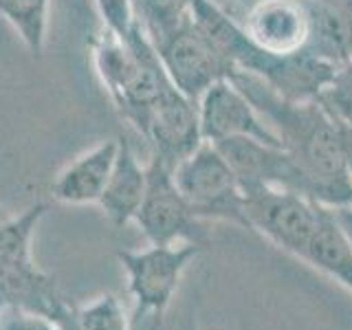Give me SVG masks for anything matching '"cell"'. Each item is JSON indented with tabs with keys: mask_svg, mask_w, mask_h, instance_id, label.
I'll use <instances>...</instances> for the list:
<instances>
[{
	"mask_svg": "<svg viewBox=\"0 0 352 330\" xmlns=\"http://www.w3.org/2000/svg\"><path fill=\"white\" fill-rule=\"evenodd\" d=\"M135 223L154 247H170L176 242H192L203 249L209 245L205 220L192 214L174 183L172 170L157 159L148 161V187Z\"/></svg>",
	"mask_w": 352,
	"mask_h": 330,
	"instance_id": "6",
	"label": "cell"
},
{
	"mask_svg": "<svg viewBox=\"0 0 352 330\" xmlns=\"http://www.w3.org/2000/svg\"><path fill=\"white\" fill-rule=\"evenodd\" d=\"M9 218V214H7V209L3 207V203H0V223H3V220H7Z\"/></svg>",
	"mask_w": 352,
	"mask_h": 330,
	"instance_id": "26",
	"label": "cell"
},
{
	"mask_svg": "<svg viewBox=\"0 0 352 330\" xmlns=\"http://www.w3.org/2000/svg\"><path fill=\"white\" fill-rule=\"evenodd\" d=\"M214 146L234 170L242 194L256 187H280L308 198V187L293 159L278 146L256 139H225Z\"/></svg>",
	"mask_w": 352,
	"mask_h": 330,
	"instance_id": "11",
	"label": "cell"
},
{
	"mask_svg": "<svg viewBox=\"0 0 352 330\" xmlns=\"http://www.w3.org/2000/svg\"><path fill=\"white\" fill-rule=\"evenodd\" d=\"M95 7L104 22V29L119 38H124L137 20L132 0H95Z\"/></svg>",
	"mask_w": 352,
	"mask_h": 330,
	"instance_id": "19",
	"label": "cell"
},
{
	"mask_svg": "<svg viewBox=\"0 0 352 330\" xmlns=\"http://www.w3.org/2000/svg\"><path fill=\"white\" fill-rule=\"evenodd\" d=\"M75 322L80 330H132L124 304L113 293H104L93 302L75 306Z\"/></svg>",
	"mask_w": 352,
	"mask_h": 330,
	"instance_id": "17",
	"label": "cell"
},
{
	"mask_svg": "<svg viewBox=\"0 0 352 330\" xmlns=\"http://www.w3.org/2000/svg\"><path fill=\"white\" fill-rule=\"evenodd\" d=\"M0 330H60L51 319L20 311V308H0Z\"/></svg>",
	"mask_w": 352,
	"mask_h": 330,
	"instance_id": "20",
	"label": "cell"
},
{
	"mask_svg": "<svg viewBox=\"0 0 352 330\" xmlns=\"http://www.w3.org/2000/svg\"><path fill=\"white\" fill-rule=\"evenodd\" d=\"M152 44L170 82L196 104L207 88L220 80H229L234 73L225 55L194 25L192 16Z\"/></svg>",
	"mask_w": 352,
	"mask_h": 330,
	"instance_id": "7",
	"label": "cell"
},
{
	"mask_svg": "<svg viewBox=\"0 0 352 330\" xmlns=\"http://www.w3.org/2000/svg\"><path fill=\"white\" fill-rule=\"evenodd\" d=\"M132 7L148 38L157 42L190 16L192 0H132Z\"/></svg>",
	"mask_w": 352,
	"mask_h": 330,
	"instance_id": "16",
	"label": "cell"
},
{
	"mask_svg": "<svg viewBox=\"0 0 352 330\" xmlns=\"http://www.w3.org/2000/svg\"><path fill=\"white\" fill-rule=\"evenodd\" d=\"M330 209H333L337 225L341 227V231H344V236L348 238L352 247V205H341V207H330Z\"/></svg>",
	"mask_w": 352,
	"mask_h": 330,
	"instance_id": "21",
	"label": "cell"
},
{
	"mask_svg": "<svg viewBox=\"0 0 352 330\" xmlns=\"http://www.w3.org/2000/svg\"><path fill=\"white\" fill-rule=\"evenodd\" d=\"M0 16L18 33L31 58H42L47 49L49 0H0Z\"/></svg>",
	"mask_w": 352,
	"mask_h": 330,
	"instance_id": "15",
	"label": "cell"
},
{
	"mask_svg": "<svg viewBox=\"0 0 352 330\" xmlns=\"http://www.w3.org/2000/svg\"><path fill=\"white\" fill-rule=\"evenodd\" d=\"M339 132H341V146H344L346 165H348V172H350V179H352V128L339 126Z\"/></svg>",
	"mask_w": 352,
	"mask_h": 330,
	"instance_id": "22",
	"label": "cell"
},
{
	"mask_svg": "<svg viewBox=\"0 0 352 330\" xmlns=\"http://www.w3.org/2000/svg\"><path fill=\"white\" fill-rule=\"evenodd\" d=\"M132 330H161V317L137 315L132 322Z\"/></svg>",
	"mask_w": 352,
	"mask_h": 330,
	"instance_id": "23",
	"label": "cell"
},
{
	"mask_svg": "<svg viewBox=\"0 0 352 330\" xmlns=\"http://www.w3.org/2000/svg\"><path fill=\"white\" fill-rule=\"evenodd\" d=\"M119 139H108L95 148L80 154L55 176L51 183V196L64 205H91L99 203L108 176L117 159Z\"/></svg>",
	"mask_w": 352,
	"mask_h": 330,
	"instance_id": "12",
	"label": "cell"
},
{
	"mask_svg": "<svg viewBox=\"0 0 352 330\" xmlns=\"http://www.w3.org/2000/svg\"><path fill=\"white\" fill-rule=\"evenodd\" d=\"M242 29L269 53H306L313 33V0H258L247 7Z\"/></svg>",
	"mask_w": 352,
	"mask_h": 330,
	"instance_id": "10",
	"label": "cell"
},
{
	"mask_svg": "<svg viewBox=\"0 0 352 330\" xmlns=\"http://www.w3.org/2000/svg\"><path fill=\"white\" fill-rule=\"evenodd\" d=\"M203 247L181 242L179 247H154L143 251H119L117 258L128 275V293L137 302V315L161 317L172 304L183 273Z\"/></svg>",
	"mask_w": 352,
	"mask_h": 330,
	"instance_id": "5",
	"label": "cell"
},
{
	"mask_svg": "<svg viewBox=\"0 0 352 330\" xmlns=\"http://www.w3.org/2000/svg\"><path fill=\"white\" fill-rule=\"evenodd\" d=\"M337 126L352 128V60L335 71L333 80L317 97Z\"/></svg>",
	"mask_w": 352,
	"mask_h": 330,
	"instance_id": "18",
	"label": "cell"
},
{
	"mask_svg": "<svg viewBox=\"0 0 352 330\" xmlns=\"http://www.w3.org/2000/svg\"><path fill=\"white\" fill-rule=\"evenodd\" d=\"M302 260L317 271L330 275L352 293V247L337 225L330 207H324L319 225L311 242H308Z\"/></svg>",
	"mask_w": 352,
	"mask_h": 330,
	"instance_id": "14",
	"label": "cell"
},
{
	"mask_svg": "<svg viewBox=\"0 0 352 330\" xmlns=\"http://www.w3.org/2000/svg\"><path fill=\"white\" fill-rule=\"evenodd\" d=\"M148 187V165H141L137 152L132 150L126 137H119L117 159L113 172L108 176L106 190L99 198L104 216L110 220V225L124 227L137 218L143 196Z\"/></svg>",
	"mask_w": 352,
	"mask_h": 330,
	"instance_id": "13",
	"label": "cell"
},
{
	"mask_svg": "<svg viewBox=\"0 0 352 330\" xmlns=\"http://www.w3.org/2000/svg\"><path fill=\"white\" fill-rule=\"evenodd\" d=\"M322 3L335 5V7H346V9H352V0H322Z\"/></svg>",
	"mask_w": 352,
	"mask_h": 330,
	"instance_id": "25",
	"label": "cell"
},
{
	"mask_svg": "<svg viewBox=\"0 0 352 330\" xmlns=\"http://www.w3.org/2000/svg\"><path fill=\"white\" fill-rule=\"evenodd\" d=\"M174 183L201 220H225L249 229L245 216V194L234 170L214 143L203 141L190 157L172 170Z\"/></svg>",
	"mask_w": 352,
	"mask_h": 330,
	"instance_id": "3",
	"label": "cell"
},
{
	"mask_svg": "<svg viewBox=\"0 0 352 330\" xmlns=\"http://www.w3.org/2000/svg\"><path fill=\"white\" fill-rule=\"evenodd\" d=\"M198 121L203 141L256 139L267 146H280V139L269 128L249 97L229 80H220L198 99Z\"/></svg>",
	"mask_w": 352,
	"mask_h": 330,
	"instance_id": "9",
	"label": "cell"
},
{
	"mask_svg": "<svg viewBox=\"0 0 352 330\" xmlns=\"http://www.w3.org/2000/svg\"><path fill=\"white\" fill-rule=\"evenodd\" d=\"M324 205L291 190L256 187L245 192V216L251 231H258L275 247L304 258L308 242L322 218Z\"/></svg>",
	"mask_w": 352,
	"mask_h": 330,
	"instance_id": "4",
	"label": "cell"
},
{
	"mask_svg": "<svg viewBox=\"0 0 352 330\" xmlns=\"http://www.w3.org/2000/svg\"><path fill=\"white\" fill-rule=\"evenodd\" d=\"M229 82L249 97L280 139L282 150L304 176L308 198L324 207L352 205V179L341 146V132L322 104L317 99H284L247 73H234Z\"/></svg>",
	"mask_w": 352,
	"mask_h": 330,
	"instance_id": "1",
	"label": "cell"
},
{
	"mask_svg": "<svg viewBox=\"0 0 352 330\" xmlns=\"http://www.w3.org/2000/svg\"><path fill=\"white\" fill-rule=\"evenodd\" d=\"M47 203H33L18 216L0 223V308H20L55 322L71 304L53 275L36 267L31 240Z\"/></svg>",
	"mask_w": 352,
	"mask_h": 330,
	"instance_id": "2",
	"label": "cell"
},
{
	"mask_svg": "<svg viewBox=\"0 0 352 330\" xmlns=\"http://www.w3.org/2000/svg\"><path fill=\"white\" fill-rule=\"evenodd\" d=\"M137 132L148 143L150 159H157L168 170H174L203 143L198 104L172 86L150 108Z\"/></svg>",
	"mask_w": 352,
	"mask_h": 330,
	"instance_id": "8",
	"label": "cell"
},
{
	"mask_svg": "<svg viewBox=\"0 0 352 330\" xmlns=\"http://www.w3.org/2000/svg\"><path fill=\"white\" fill-rule=\"evenodd\" d=\"M55 324H58L60 330H80L77 328V322H75V304L69 308V311L62 313L58 319H55Z\"/></svg>",
	"mask_w": 352,
	"mask_h": 330,
	"instance_id": "24",
	"label": "cell"
},
{
	"mask_svg": "<svg viewBox=\"0 0 352 330\" xmlns=\"http://www.w3.org/2000/svg\"><path fill=\"white\" fill-rule=\"evenodd\" d=\"M234 3H238V5H245V7H251L253 3H258V0H234Z\"/></svg>",
	"mask_w": 352,
	"mask_h": 330,
	"instance_id": "27",
	"label": "cell"
}]
</instances>
